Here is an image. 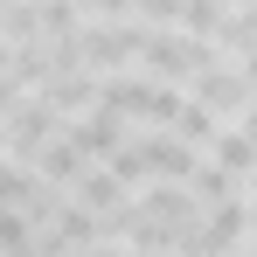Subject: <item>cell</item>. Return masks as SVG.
I'll return each mask as SVG.
<instances>
[{
	"mask_svg": "<svg viewBox=\"0 0 257 257\" xmlns=\"http://www.w3.org/2000/svg\"><path fill=\"white\" fill-rule=\"evenodd\" d=\"M209 160H215L222 174H229V181H250V174H257V146H250V139H243L236 125H229V132H215Z\"/></svg>",
	"mask_w": 257,
	"mask_h": 257,
	"instance_id": "1",
	"label": "cell"
},
{
	"mask_svg": "<svg viewBox=\"0 0 257 257\" xmlns=\"http://www.w3.org/2000/svg\"><path fill=\"white\" fill-rule=\"evenodd\" d=\"M139 257H153V250H139Z\"/></svg>",
	"mask_w": 257,
	"mask_h": 257,
	"instance_id": "2",
	"label": "cell"
}]
</instances>
